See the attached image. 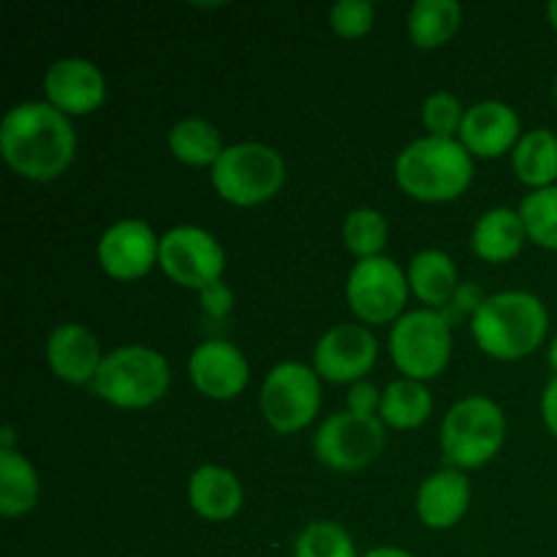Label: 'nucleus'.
<instances>
[{"label":"nucleus","mask_w":557,"mask_h":557,"mask_svg":"<svg viewBox=\"0 0 557 557\" xmlns=\"http://www.w3.org/2000/svg\"><path fill=\"white\" fill-rule=\"evenodd\" d=\"M506 444V413L495 400L471 395L457 400L441 424V451L449 468L476 471L493 462Z\"/></svg>","instance_id":"nucleus-5"},{"label":"nucleus","mask_w":557,"mask_h":557,"mask_svg":"<svg viewBox=\"0 0 557 557\" xmlns=\"http://www.w3.org/2000/svg\"><path fill=\"white\" fill-rule=\"evenodd\" d=\"M188 379L194 389L207 400L226 403L248 389L250 364L234 343L212 337L190 351Z\"/></svg>","instance_id":"nucleus-14"},{"label":"nucleus","mask_w":557,"mask_h":557,"mask_svg":"<svg viewBox=\"0 0 557 557\" xmlns=\"http://www.w3.org/2000/svg\"><path fill=\"white\" fill-rule=\"evenodd\" d=\"M169 152L180 163L194 169H212L221 152L226 150L223 136L215 123L205 117H183L169 128Z\"/></svg>","instance_id":"nucleus-24"},{"label":"nucleus","mask_w":557,"mask_h":557,"mask_svg":"<svg viewBox=\"0 0 557 557\" xmlns=\"http://www.w3.org/2000/svg\"><path fill=\"white\" fill-rule=\"evenodd\" d=\"M468 109L462 107L460 98L449 90H435L424 98L422 103V125L428 136L438 139H457L466 120Z\"/></svg>","instance_id":"nucleus-30"},{"label":"nucleus","mask_w":557,"mask_h":557,"mask_svg":"<svg viewBox=\"0 0 557 557\" xmlns=\"http://www.w3.org/2000/svg\"><path fill=\"white\" fill-rule=\"evenodd\" d=\"M188 504L201 520L228 522L243 511V482L232 468L201 466L188 479Z\"/></svg>","instance_id":"nucleus-19"},{"label":"nucleus","mask_w":557,"mask_h":557,"mask_svg":"<svg viewBox=\"0 0 557 557\" xmlns=\"http://www.w3.org/2000/svg\"><path fill=\"white\" fill-rule=\"evenodd\" d=\"M457 139L473 158L493 161L504 152H515L517 141L522 139V120L506 101L487 98L468 107Z\"/></svg>","instance_id":"nucleus-16"},{"label":"nucleus","mask_w":557,"mask_h":557,"mask_svg":"<svg viewBox=\"0 0 557 557\" xmlns=\"http://www.w3.org/2000/svg\"><path fill=\"white\" fill-rule=\"evenodd\" d=\"M471 495L473 490L466 471L444 468V471L430 473L419 484L413 506H417V517L422 520L424 528H430V531H449V528L460 525L462 517L468 515Z\"/></svg>","instance_id":"nucleus-18"},{"label":"nucleus","mask_w":557,"mask_h":557,"mask_svg":"<svg viewBox=\"0 0 557 557\" xmlns=\"http://www.w3.org/2000/svg\"><path fill=\"white\" fill-rule=\"evenodd\" d=\"M199 299L205 313L212 315V319H226L234 308V294L223 281L212 283V286H207L205 292H199Z\"/></svg>","instance_id":"nucleus-33"},{"label":"nucleus","mask_w":557,"mask_h":557,"mask_svg":"<svg viewBox=\"0 0 557 557\" xmlns=\"http://www.w3.org/2000/svg\"><path fill=\"white\" fill-rule=\"evenodd\" d=\"M158 267L177 286L205 292L226 270V250L212 232L201 226H174L161 234Z\"/></svg>","instance_id":"nucleus-11"},{"label":"nucleus","mask_w":557,"mask_h":557,"mask_svg":"<svg viewBox=\"0 0 557 557\" xmlns=\"http://www.w3.org/2000/svg\"><path fill=\"white\" fill-rule=\"evenodd\" d=\"M294 557H359L354 539L332 520H315L299 531Z\"/></svg>","instance_id":"nucleus-29"},{"label":"nucleus","mask_w":557,"mask_h":557,"mask_svg":"<svg viewBox=\"0 0 557 557\" xmlns=\"http://www.w3.org/2000/svg\"><path fill=\"white\" fill-rule=\"evenodd\" d=\"M375 5L370 0H337L330 9V27L341 38H362L373 30Z\"/></svg>","instance_id":"nucleus-31"},{"label":"nucleus","mask_w":557,"mask_h":557,"mask_svg":"<svg viewBox=\"0 0 557 557\" xmlns=\"http://www.w3.org/2000/svg\"><path fill=\"white\" fill-rule=\"evenodd\" d=\"M484 299L487 297L482 294V288H476L473 283H460V288H457V294H455V299H451L449 308L457 310V315H471L473 319V313L482 308Z\"/></svg>","instance_id":"nucleus-34"},{"label":"nucleus","mask_w":557,"mask_h":557,"mask_svg":"<svg viewBox=\"0 0 557 557\" xmlns=\"http://www.w3.org/2000/svg\"><path fill=\"white\" fill-rule=\"evenodd\" d=\"M553 96H555V103H557V76H555V87H553Z\"/></svg>","instance_id":"nucleus-40"},{"label":"nucleus","mask_w":557,"mask_h":557,"mask_svg":"<svg viewBox=\"0 0 557 557\" xmlns=\"http://www.w3.org/2000/svg\"><path fill=\"white\" fill-rule=\"evenodd\" d=\"M362 557H417V555H411L408 549H400V547H375L370 549V553H364Z\"/></svg>","instance_id":"nucleus-36"},{"label":"nucleus","mask_w":557,"mask_h":557,"mask_svg":"<svg viewBox=\"0 0 557 557\" xmlns=\"http://www.w3.org/2000/svg\"><path fill=\"white\" fill-rule=\"evenodd\" d=\"M44 357L60 381L71 386H85L92 384L107 354L101 351V343L85 324L69 321L49 332Z\"/></svg>","instance_id":"nucleus-17"},{"label":"nucleus","mask_w":557,"mask_h":557,"mask_svg":"<svg viewBox=\"0 0 557 557\" xmlns=\"http://www.w3.org/2000/svg\"><path fill=\"white\" fill-rule=\"evenodd\" d=\"M386 444V424L379 417L337 411L315 430L313 451L321 466L337 473H357L373 466Z\"/></svg>","instance_id":"nucleus-10"},{"label":"nucleus","mask_w":557,"mask_h":557,"mask_svg":"<svg viewBox=\"0 0 557 557\" xmlns=\"http://www.w3.org/2000/svg\"><path fill=\"white\" fill-rule=\"evenodd\" d=\"M528 243L544 250H557V185L531 190L520 205Z\"/></svg>","instance_id":"nucleus-28"},{"label":"nucleus","mask_w":557,"mask_h":557,"mask_svg":"<svg viewBox=\"0 0 557 557\" xmlns=\"http://www.w3.org/2000/svg\"><path fill=\"white\" fill-rule=\"evenodd\" d=\"M41 482L33 462L20 449L0 451V515L14 520L36 509Z\"/></svg>","instance_id":"nucleus-25"},{"label":"nucleus","mask_w":557,"mask_h":557,"mask_svg":"<svg viewBox=\"0 0 557 557\" xmlns=\"http://www.w3.org/2000/svg\"><path fill=\"white\" fill-rule=\"evenodd\" d=\"M406 275L413 297L430 310L449 308L457 288H460L455 259L441 248L419 250L411 259V264H408Z\"/></svg>","instance_id":"nucleus-21"},{"label":"nucleus","mask_w":557,"mask_h":557,"mask_svg":"<svg viewBox=\"0 0 557 557\" xmlns=\"http://www.w3.org/2000/svg\"><path fill=\"white\" fill-rule=\"evenodd\" d=\"M381 397H384V392L373 381H357V384L348 386V411L359 413V417H379Z\"/></svg>","instance_id":"nucleus-32"},{"label":"nucleus","mask_w":557,"mask_h":557,"mask_svg":"<svg viewBox=\"0 0 557 557\" xmlns=\"http://www.w3.org/2000/svg\"><path fill=\"white\" fill-rule=\"evenodd\" d=\"M172 384L166 357L150 346H120L103 357L90 389L109 406L123 411H145L163 400Z\"/></svg>","instance_id":"nucleus-4"},{"label":"nucleus","mask_w":557,"mask_h":557,"mask_svg":"<svg viewBox=\"0 0 557 557\" xmlns=\"http://www.w3.org/2000/svg\"><path fill=\"white\" fill-rule=\"evenodd\" d=\"M471 335L487 357L517 362L544 346L549 335V310L536 294L522 288L490 294L473 313Z\"/></svg>","instance_id":"nucleus-2"},{"label":"nucleus","mask_w":557,"mask_h":557,"mask_svg":"<svg viewBox=\"0 0 557 557\" xmlns=\"http://www.w3.org/2000/svg\"><path fill=\"white\" fill-rule=\"evenodd\" d=\"M389 357L403 379H438L451 359V321L441 310H408L392 324Z\"/></svg>","instance_id":"nucleus-7"},{"label":"nucleus","mask_w":557,"mask_h":557,"mask_svg":"<svg viewBox=\"0 0 557 557\" xmlns=\"http://www.w3.org/2000/svg\"><path fill=\"white\" fill-rule=\"evenodd\" d=\"M542 419L544 428L549 430V435L557 441V375L547 381L542 392Z\"/></svg>","instance_id":"nucleus-35"},{"label":"nucleus","mask_w":557,"mask_h":557,"mask_svg":"<svg viewBox=\"0 0 557 557\" xmlns=\"http://www.w3.org/2000/svg\"><path fill=\"white\" fill-rule=\"evenodd\" d=\"M395 180L403 194L424 205L455 201L471 188L473 156L460 139L422 136L397 152Z\"/></svg>","instance_id":"nucleus-3"},{"label":"nucleus","mask_w":557,"mask_h":557,"mask_svg":"<svg viewBox=\"0 0 557 557\" xmlns=\"http://www.w3.org/2000/svg\"><path fill=\"white\" fill-rule=\"evenodd\" d=\"M107 76L87 58H60L44 74V96L65 117L92 114L107 101Z\"/></svg>","instance_id":"nucleus-15"},{"label":"nucleus","mask_w":557,"mask_h":557,"mask_svg":"<svg viewBox=\"0 0 557 557\" xmlns=\"http://www.w3.org/2000/svg\"><path fill=\"white\" fill-rule=\"evenodd\" d=\"M462 5L457 0H417L408 9V41L417 49H438L457 36Z\"/></svg>","instance_id":"nucleus-22"},{"label":"nucleus","mask_w":557,"mask_h":557,"mask_svg":"<svg viewBox=\"0 0 557 557\" xmlns=\"http://www.w3.org/2000/svg\"><path fill=\"white\" fill-rule=\"evenodd\" d=\"M264 422L275 433H302L321 411V379L305 362H277L267 373L259 395Z\"/></svg>","instance_id":"nucleus-8"},{"label":"nucleus","mask_w":557,"mask_h":557,"mask_svg":"<svg viewBox=\"0 0 557 557\" xmlns=\"http://www.w3.org/2000/svg\"><path fill=\"white\" fill-rule=\"evenodd\" d=\"M433 392L422 381L397 379L386 384L379 419L392 430H419L433 417Z\"/></svg>","instance_id":"nucleus-26"},{"label":"nucleus","mask_w":557,"mask_h":557,"mask_svg":"<svg viewBox=\"0 0 557 557\" xmlns=\"http://www.w3.org/2000/svg\"><path fill=\"white\" fill-rule=\"evenodd\" d=\"M408 297H411L408 275L395 259L375 256V259L357 261L348 272V308L362 324H395L403 313H408Z\"/></svg>","instance_id":"nucleus-9"},{"label":"nucleus","mask_w":557,"mask_h":557,"mask_svg":"<svg viewBox=\"0 0 557 557\" xmlns=\"http://www.w3.org/2000/svg\"><path fill=\"white\" fill-rule=\"evenodd\" d=\"M161 237L141 218H123L98 237L96 256L112 281L131 283L145 277L158 264Z\"/></svg>","instance_id":"nucleus-13"},{"label":"nucleus","mask_w":557,"mask_h":557,"mask_svg":"<svg viewBox=\"0 0 557 557\" xmlns=\"http://www.w3.org/2000/svg\"><path fill=\"white\" fill-rule=\"evenodd\" d=\"M379 359V337L364 324H337L319 337L313 348V370L330 384H357Z\"/></svg>","instance_id":"nucleus-12"},{"label":"nucleus","mask_w":557,"mask_h":557,"mask_svg":"<svg viewBox=\"0 0 557 557\" xmlns=\"http://www.w3.org/2000/svg\"><path fill=\"white\" fill-rule=\"evenodd\" d=\"M528 243L520 210L493 207L471 228V250L487 264H506L522 253Z\"/></svg>","instance_id":"nucleus-20"},{"label":"nucleus","mask_w":557,"mask_h":557,"mask_svg":"<svg viewBox=\"0 0 557 557\" xmlns=\"http://www.w3.org/2000/svg\"><path fill=\"white\" fill-rule=\"evenodd\" d=\"M547 20L553 25V30L557 33V0H549L547 3Z\"/></svg>","instance_id":"nucleus-39"},{"label":"nucleus","mask_w":557,"mask_h":557,"mask_svg":"<svg viewBox=\"0 0 557 557\" xmlns=\"http://www.w3.org/2000/svg\"><path fill=\"white\" fill-rule=\"evenodd\" d=\"M210 183L228 205L259 207L275 199L286 185V161L264 141H237L226 145L210 169Z\"/></svg>","instance_id":"nucleus-6"},{"label":"nucleus","mask_w":557,"mask_h":557,"mask_svg":"<svg viewBox=\"0 0 557 557\" xmlns=\"http://www.w3.org/2000/svg\"><path fill=\"white\" fill-rule=\"evenodd\" d=\"M389 239V221L375 207H357L343 221V245L357 256V261L375 259Z\"/></svg>","instance_id":"nucleus-27"},{"label":"nucleus","mask_w":557,"mask_h":557,"mask_svg":"<svg viewBox=\"0 0 557 557\" xmlns=\"http://www.w3.org/2000/svg\"><path fill=\"white\" fill-rule=\"evenodd\" d=\"M0 152L20 177L52 183L76 158V131L71 117L47 101L14 103L0 123Z\"/></svg>","instance_id":"nucleus-1"},{"label":"nucleus","mask_w":557,"mask_h":557,"mask_svg":"<svg viewBox=\"0 0 557 557\" xmlns=\"http://www.w3.org/2000/svg\"><path fill=\"white\" fill-rule=\"evenodd\" d=\"M511 169L517 180L531 190L557 185V134L549 128H533L522 134L511 152Z\"/></svg>","instance_id":"nucleus-23"},{"label":"nucleus","mask_w":557,"mask_h":557,"mask_svg":"<svg viewBox=\"0 0 557 557\" xmlns=\"http://www.w3.org/2000/svg\"><path fill=\"white\" fill-rule=\"evenodd\" d=\"M547 362H549V368L555 370V375H557V335L553 337V341H549V348H547Z\"/></svg>","instance_id":"nucleus-38"},{"label":"nucleus","mask_w":557,"mask_h":557,"mask_svg":"<svg viewBox=\"0 0 557 557\" xmlns=\"http://www.w3.org/2000/svg\"><path fill=\"white\" fill-rule=\"evenodd\" d=\"M9 449H16V433L11 424H5L3 433H0V451H9Z\"/></svg>","instance_id":"nucleus-37"}]
</instances>
